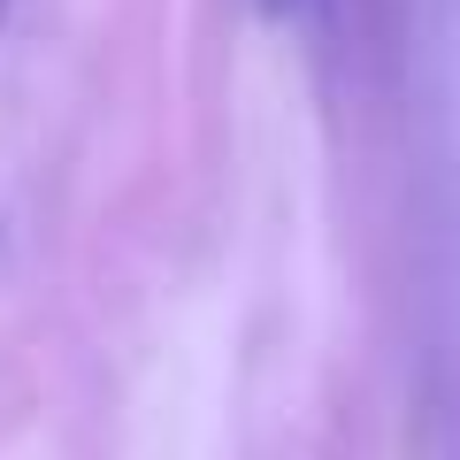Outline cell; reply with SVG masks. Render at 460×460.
Listing matches in <instances>:
<instances>
[{"label": "cell", "mask_w": 460, "mask_h": 460, "mask_svg": "<svg viewBox=\"0 0 460 460\" xmlns=\"http://www.w3.org/2000/svg\"><path fill=\"white\" fill-rule=\"evenodd\" d=\"M8 16H16V0H0V31H8Z\"/></svg>", "instance_id": "7a4b0ae2"}, {"label": "cell", "mask_w": 460, "mask_h": 460, "mask_svg": "<svg viewBox=\"0 0 460 460\" xmlns=\"http://www.w3.org/2000/svg\"><path fill=\"white\" fill-rule=\"evenodd\" d=\"M261 8L269 16H292V8H307V0H261Z\"/></svg>", "instance_id": "6da1fadb"}]
</instances>
